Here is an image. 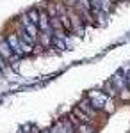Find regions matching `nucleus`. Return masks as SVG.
<instances>
[{
	"mask_svg": "<svg viewBox=\"0 0 130 133\" xmlns=\"http://www.w3.org/2000/svg\"><path fill=\"white\" fill-rule=\"evenodd\" d=\"M87 98L91 99L93 107H94L96 110H103V107H105V103L109 101L110 96H107L102 89H93V91L87 92Z\"/></svg>",
	"mask_w": 130,
	"mask_h": 133,
	"instance_id": "f257e3e1",
	"label": "nucleus"
},
{
	"mask_svg": "<svg viewBox=\"0 0 130 133\" xmlns=\"http://www.w3.org/2000/svg\"><path fill=\"white\" fill-rule=\"evenodd\" d=\"M0 55H2V57H4L7 62H11V64H13V62H16L18 59H20L18 55H14V53H13L9 43H7V39H5V37H2V36H0Z\"/></svg>",
	"mask_w": 130,
	"mask_h": 133,
	"instance_id": "f03ea898",
	"label": "nucleus"
},
{
	"mask_svg": "<svg viewBox=\"0 0 130 133\" xmlns=\"http://www.w3.org/2000/svg\"><path fill=\"white\" fill-rule=\"evenodd\" d=\"M5 39H7V43H9V46H11V50H13L14 55H18V57H23V55H25V51H23V48H21V43H20L18 36H16L14 32L7 34Z\"/></svg>",
	"mask_w": 130,
	"mask_h": 133,
	"instance_id": "7ed1b4c3",
	"label": "nucleus"
},
{
	"mask_svg": "<svg viewBox=\"0 0 130 133\" xmlns=\"http://www.w3.org/2000/svg\"><path fill=\"white\" fill-rule=\"evenodd\" d=\"M77 107H79V108H80V110H82L84 114H87L89 117H93V119H94V117L98 115V110H96V108L93 107V103H91V99L87 98V96H86L84 99H80Z\"/></svg>",
	"mask_w": 130,
	"mask_h": 133,
	"instance_id": "20e7f679",
	"label": "nucleus"
},
{
	"mask_svg": "<svg viewBox=\"0 0 130 133\" xmlns=\"http://www.w3.org/2000/svg\"><path fill=\"white\" fill-rule=\"evenodd\" d=\"M110 80H112V83L116 85V89H118V91H123V89H128V83H127V78H125V75H123V71L114 73V76H112Z\"/></svg>",
	"mask_w": 130,
	"mask_h": 133,
	"instance_id": "39448f33",
	"label": "nucleus"
},
{
	"mask_svg": "<svg viewBox=\"0 0 130 133\" xmlns=\"http://www.w3.org/2000/svg\"><path fill=\"white\" fill-rule=\"evenodd\" d=\"M71 114H73V115L79 119L80 123H84V124H93V126H94V121H93V117H89L87 114H84V112H82V110L79 108V107H75Z\"/></svg>",
	"mask_w": 130,
	"mask_h": 133,
	"instance_id": "423d86ee",
	"label": "nucleus"
},
{
	"mask_svg": "<svg viewBox=\"0 0 130 133\" xmlns=\"http://www.w3.org/2000/svg\"><path fill=\"white\" fill-rule=\"evenodd\" d=\"M59 124H61V133H77L75 126H73L71 121H70V117H62V119H59Z\"/></svg>",
	"mask_w": 130,
	"mask_h": 133,
	"instance_id": "0eeeda50",
	"label": "nucleus"
},
{
	"mask_svg": "<svg viewBox=\"0 0 130 133\" xmlns=\"http://www.w3.org/2000/svg\"><path fill=\"white\" fill-rule=\"evenodd\" d=\"M102 91L105 92L107 96H110V98H114L116 96V92H118V89H116V85L112 83V80H107V82L102 85Z\"/></svg>",
	"mask_w": 130,
	"mask_h": 133,
	"instance_id": "6e6552de",
	"label": "nucleus"
},
{
	"mask_svg": "<svg viewBox=\"0 0 130 133\" xmlns=\"http://www.w3.org/2000/svg\"><path fill=\"white\" fill-rule=\"evenodd\" d=\"M75 130H77V133H94L96 126H93V124H84V123H79Z\"/></svg>",
	"mask_w": 130,
	"mask_h": 133,
	"instance_id": "1a4fd4ad",
	"label": "nucleus"
},
{
	"mask_svg": "<svg viewBox=\"0 0 130 133\" xmlns=\"http://www.w3.org/2000/svg\"><path fill=\"white\" fill-rule=\"evenodd\" d=\"M52 46L55 48L57 51H64L66 50V43L62 41V39H57V37H54V41H52Z\"/></svg>",
	"mask_w": 130,
	"mask_h": 133,
	"instance_id": "9d476101",
	"label": "nucleus"
},
{
	"mask_svg": "<svg viewBox=\"0 0 130 133\" xmlns=\"http://www.w3.org/2000/svg\"><path fill=\"white\" fill-rule=\"evenodd\" d=\"M27 14H29L30 21H32V23H36V25H38V21H39V9H30L29 12H27Z\"/></svg>",
	"mask_w": 130,
	"mask_h": 133,
	"instance_id": "9b49d317",
	"label": "nucleus"
},
{
	"mask_svg": "<svg viewBox=\"0 0 130 133\" xmlns=\"http://www.w3.org/2000/svg\"><path fill=\"white\" fill-rule=\"evenodd\" d=\"M112 110H114V103H112V98H109V101L105 103V107H103V112L112 114Z\"/></svg>",
	"mask_w": 130,
	"mask_h": 133,
	"instance_id": "f8f14e48",
	"label": "nucleus"
},
{
	"mask_svg": "<svg viewBox=\"0 0 130 133\" xmlns=\"http://www.w3.org/2000/svg\"><path fill=\"white\" fill-rule=\"evenodd\" d=\"M0 69H2V73H5L7 69H9V62L5 61L2 55H0Z\"/></svg>",
	"mask_w": 130,
	"mask_h": 133,
	"instance_id": "ddd939ff",
	"label": "nucleus"
},
{
	"mask_svg": "<svg viewBox=\"0 0 130 133\" xmlns=\"http://www.w3.org/2000/svg\"><path fill=\"white\" fill-rule=\"evenodd\" d=\"M48 131H50V133H61V124H59V121H55V123L52 124L50 128H48Z\"/></svg>",
	"mask_w": 130,
	"mask_h": 133,
	"instance_id": "4468645a",
	"label": "nucleus"
},
{
	"mask_svg": "<svg viewBox=\"0 0 130 133\" xmlns=\"http://www.w3.org/2000/svg\"><path fill=\"white\" fill-rule=\"evenodd\" d=\"M120 96L123 101H128L130 99V89H123V91H120Z\"/></svg>",
	"mask_w": 130,
	"mask_h": 133,
	"instance_id": "2eb2a0df",
	"label": "nucleus"
},
{
	"mask_svg": "<svg viewBox=\"0 0 130 133\" xmlns=\"http://www.w3.org/2000/svg\"><path fill=\"white\" fill-rule=\"evenodd\" d=\"M61 2H62L66 7H73V5L77 4V0H61Z\"/></svg>",
	"mask_w": 130,
	"mask_h": 133,
	"instance_id": "dca6fc26",
	"label": "nucleus"
},
{
	"mask_svg": "<svg viewBox=\"0 0 130 133\" xmlns=\"http://www.w3.org/2000/svg\"><path fill=\"white\" fill-rule=\"evenodd\" d=\"M39 133H50V131H48V130H41Z\"/></svg>",
	"mask_w": 130,
	"mask_h": 133,
	"instance_id": "f3484780",
	"label": "nucleus"
},
{
	"mask_svg": "<svg viewBox=\"0 0 130 133\" xmlns=\"http://www.w3.org/2000/svg\"><path fill=\"white\" fill-rule=\"evenodd\" d=\"M0 75H4V73H2V69H0Z\"/></svg>",
	"mask_w": 130,
	"mask_h": 133,
	"instance_id": "a211bd4d",
	"label": "nucleus"
},
{
	"mask_svg": "<svg viewBox=\"0 0 130 133\" xmlns=\"http://www.w3.org/2000/svg\"><path fill=\"white\" fill-rule=\"evenodd\" d=\"M118 2H125V0H118Z\"/></svg>",
	"mask_w": 130,
	"mask_h": 133,
	"instance_id": "6ab92c4d",
	"label": "nucleus"
}]
</instances>
